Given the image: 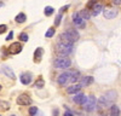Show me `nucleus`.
Listing matches in <instances>:
<instances>
[{"mask_svg":"<svg viewBox=\"0 0 121 116\" xmlns=\"http://www.w3.org/2000/svg\"><path fill=\"white\" fill-rule=\"evenodd\" d=\"M79 33L75 30V29H69L65 33H62L59 35V40L60 42H65V44H74L75 41H78L79 39Z\"/></svg>","mask_w":121,"mask_h":116,"instance_id":"nucleus-1","label":"nucleus"},{"mask_svg":"<svg viewBox=\"0 0 121 116\" xmlns=\"http://www.w3.org/2000/svg\"><path fill=\"white\" fill-rule=\"evenodd\" d=\"M74 44H65V42H60L58 41L56 45V51L59 57H67L73 52Z\"/></svg>","mask_w":121,"mask_h":116,"instance_id":"nucleus-2","label":"nucleus"},{"mask_svg":"<svg viewBox=\"0 0 121 116\" xmlns=\"http://www.w3.org/2000/svg\"><path fill=\"white\" fill-rule=\"evenodd\" d=\"M82 106H84V109L86 111H93L95 108L97 106V99H96V97L92 95V94L88 95L87 98H86V100H85V103L82 104Z\"/></svg>","mask_w":121,"mask_h":116,"instance_id":"nucleus-3","label":"nucleus"},{"mask_svg":"<svg viewBox=\"0 0 121 116\" xmlns=\"http://www.w3.org/2000/svg\"><path fill=\"white\" fill-rule=\"evenodd\" d=\"M72 65V61L68 57H58L55 61V66L58 69H67Z\"/></svg>","mask_w":121,"mask_h":116,"instance_id":"nucleus-4","label":"nucleus"},{"mask_svg":"<svg viewBox=\"0 0 121 116\" xmlns=\"http://www.w3.org/2000/svg\"><path fill=\"white\" fill-rule=\"evenodd\" d=\"M103 15H104V17L107 19H113V18H115L119 15V11H117V8H115L114 6H107L103 10Z\"/></svg>","mask_w":121,"mask_h":116,"instance_id":"nucleus-5","label":"nucleus"},{"mask_svg":"<svg viewBox=\"0 0 121 116\" xmlns=\"http://www.w3.org/2000/svg\"><path fill=\"white\" fill-rule=\"evenodd\" d=\"M72 18H73V23H74V25L76 28H79V29H84L85 28V25H86L85 19L81 18V16L79 15V12H74Z\"/></svg>","mask_w":121,"mask_h":116,"instance_id":"nucleus-6","label":"nucleus"},{"mask_svg":"<svg viewBox=\"0 0 121 116\" xmlns=\"http://www.w3.org/2000/svg\"><path fill=\"white\" fill-rule=\"evenodd\" d=\"M113 103H110L107 98H105V95H102L99 99H97V108L98 110H103L105 108H108V106H112Z\"/></svg>","mask_w":121,"mask_h":116,"instance_id":"nucleus-7","label":"nucleus"},{"mask_svg":"<svg viewBox=\"0 0 121 116\" xmlns=\"http://www.w3.org/2000/svg\"><path fill=\"white\" fill-rule=\"evenodd\" d=\"M69 81H70V71L62 73V74L58 76V79H57V82H58V85H60V86H65Z\"/></svg>","mask_w":121,"mask_h":116,"instance_id":"nucleus-8","label":"nucleus"},{"mask_svg":"<svg viewBox=\"0 0 121 116\" xmlns=\"http://www.w3.org/2000/svg\"><path fill=\"white\" fill-rule=\"evenodd\" d=\"M17 104L18 105H29V104H32V98L28 94L23 93L17 97Z\"/></svg>","mask_w":121,"mask_h":116,"instance_id":"nucleus-9","label":"nucleus"},{"mask_svg":"<svg viewBox=\"0 0 121 116\" xmlns=\"http://www.w3.org/2000/svg\"><path fill=\"white\" fill-rule=\"evenodd\" d=\"M22 51V45L19 42H12L9 47V52L11 54H17Z\"/></svg>","mask_w":121,"mask_h":116,"instance_id":"nucleus-10","label":"nucleus"},{"mask_svg":"<svg viewBox=\"0 0 121 116\" xmlns=\"http://www.w3.org/2000/svg\"><path fill=\"white\" fill-rule=\"evenodd\" d=\"M86 98H87V97H86V95H85L84 93H80V92H78V93H75V95H74V98H73V102H74L75 104L82 105V104L85 103Z\"/></svg>","mask_w":121,"mask_h":116,"instance_id":"nucleus-11","label":"nucleus"},{"mask_svg":"<svg viewBox=\"0 0 121 116\" xmlns=\"http://www.w3.org/2000/svg\"><path fill=\"white\" fill-rule=\"evenodd\" d=\"M19 80H21V82L23 85H29L33 80V75H32V73H23L21 75V77H19Z\"/></svg>","mask_w":121,"mask_h":116,"instance_id":"nucleus-12","label":"nucleus"},{"mask_svg":"<svg viewBox=\"0 0 121 116\" xmlns=\"http://www.w3.org/2000/svg\"><path fill=\"white\" fill-rule=\"evenodd\" d=\"M102 11H103V6H102V4H99V1H97L92 7H91V15L92 16H98Z\"/></svg>","mask_w":121,"mask_h":116,"instance_id":"nucleus-13","label":"nucleus"},{"mask_svg":"<svg viewBox=\"0 0 121 116\" xmlns=\"http://www.w3.org/2000/svg\"><path fill=\"white\" fill-rule=\"evenodd\" d=\"M1 71H3L6 76H9L10 79H12V80L16 79V75L13 74V71L11 70V68H10V66H7V65H3V66H1Z\"/></svg>","mask_w":121,"mask_h":116,"instance_id":"nucleus-14","label":"nucleus"},{"mask_svg":"<svg viewBox=\"0 0 121 116\" xmlns=\"http://www.w3.org/2000/svg\"><path fill=\"white\" fill-rule=\"evenodd\" d=\"M80 90H81V85H80V83H74V85L69 86L68 88H67V93H69V94H75V93L80 92Z\"/></svg>","mask_w":121,"mask_h":116,"instance_id":"nucleus-15","label":"nucleus"},{"mask_svg":"<svg viewBox=\"0 0 121 116\" xmlns=\"http://www.w3.org/2000/svg\"><path fill=\"white\" fill-rule=\"evenodd\" d=\"M104 95H105V98H107L110 103H114V100L116 99V95H117V93H116L115 91H108Z\"/></svg>","mask_w":121,"mask_h":116,"instance_id":"nucleus-16","label":"nucleus"},{"mask_svg":"<svg viewBox=\"0 0 121 116\" xmlns=\"http://www.w3.org/2000/svg\"><path fill=\"white\" fill-rule=\"evenodd\" d=\"M43 53H44V50L41 47H38L35 52H34V61L35 62H40L41 61V57H43Z\"/></svg>","mask_w":121,"mask_h":116,"instance_id":"nucleus-17","label":"nucleus"},{"mask_svg":"<svg viewBox=\"0 0 121 116\" xmlns=\"http://www.w3.org/2000/svg\"><path fill=\"white\" fill-rule=\"evenodd\" d=\"M80 79V73L78 70H70V81L72 82H76Z\"/></svg>","mask_w":121,"mask_h":116,"instance_id":"nucleus-18","label":"nucleus"},{"mask_svg":"<svg viewBox=\"0 0 121 116\" xmlns=\"http://www.w3.org/2000/svg\"><path fill=\"white\" fill-rule=\"evenodd\" d=\"M93 82V77L92 76H85L84 79L81 80V87H86V86H90L91 83Z\"/></svg>","mask_w":121,"mask_h":116,"instance_id":"nucleus-19","label":"nucleus"},{"mask_svg":"<svg viewBox=\"0 0 121 116\" xmlns=\"http://www.w3.org/2000/svg\"><path fill=\"white\" fill-rule=\"evenodd\" d=\"M79 15L81 16V18L85 19V21L90 19V17H91V13H90V11H88V8H84V10H81V11L79 12Z\"/></svg>","mask_w":121,"mask_h":116,"instance_id":"nucleus-20","label":"nucleus"},{"mask_svg":"<svg viewBox=\"0 0 121 116\" xmlns=\"http://www.w3.org/2000/svg\"><path fill=\"white\" fill-rule=\"evenodd\" d=\"M26 19H27V16H26V13H23V12L18 13V15L15 17V21H16L17 23H23V22H26Z\"/></svg>","mask_w":121,"mask_h":116,"instance_id":"nucleus-21","label":"nucleus"},{"mask_svg":"<svg viewBox=\"0 0 121 116\" xmlns=\"http://www.w3.org/2000/svg\"><path fill=\"white\" fill-rule=\"evenodd\" d=\"M110 116H120V109L117 105H112V108H110Z\"/></svg>","mask_w":121,"mask_h":116,"instance_id":"nucleus-22","label":"nucleus"},{"mask_svg":"<svg viewBox=\"0 0 121 116\" xmlns=\"http://www.w3.org/2000/svg\"><path fill=\"white\" fill-rule=\"evenodd\" d=\"M9 109H10V103L9 102H5V100L0 102V110L5 111V110H9Z\"/></svg>","mask_w":121,"mask_h":116,"instance_id":"nucleus-23","label":"nucleus"},{"mask_svg":"<svg viewBox=\"0 0 121 116\" xmlns=\"http://www.w3.org/2000/svg\"><path fill=\"white\" fill-rule=\"evenodd\" d=\"M60 21H62V13H58V15L56 16V18H55V25L58 27V25L60 24Z\"/></svg>","mask_w":121,"mask_h":116,"instance_id":"nucleus-24","label":"nucleus"},{"mask_svg":"<svg viewBox=\"0 0 121 116\" xmlns=\"http://www.w3.org/2000/svg\"><path fill=\"white\" fill-rule=\"evenodd\" d=\"M53 11H55V10H53V7H51V6H46V7H45V15H46V16H51Z\"/></svg>","mask_w":121,"mask_h":116,"instance_id":"nucleus-25","label":"nucleus"},{"mask_svg":"<svg viewBox=\"0 0 121 116\" xmlns=\"http://www.w3.org/2000/svg\"><path fill=\"white\" fill-rule=\"evenodd\" d=\"M53 35H55V28H50L46 32V34H45L46 37H52Z\"/></svg>","mask_w":121,"mask_h":116,"instance_id":"nucleus-26","label":"nucleus"},{"mask_svg":"<svg viewBox=\"0 0 121 116\" xmlns=\"http://www.w3.org/2000/svg\"><path fill=\"white\" fill-rule=\"evenodd\" d=\"M28 39H29V36H28V34H27V33H22L21 35H19V40H21V41L27 42V41H28Z\"/></svg>","mask_w":121,"mask_h":116,"instance_id":"nucleus-27","label":"nucleus"},{"mask_svg":"<svg viewBox=\"0 0 121 116\" xmlns=\"http://www.w3.org/2000/svg\"><path fill=\"white\" fill-rule=\"evenodd\" d=\"M35 87H38V88H43V87H44V80L41 79V77H40V79L35 82Z\"/></svg>","mask_w":121,"mask_h":116,"instance_id":"nucleus-28","label":"nucleus"},{"mask_svg":"<svg viewBox=\"0 0 121 116\" xmlns=\"http://www.w3.org/2000/svg\"><path fill=\"white\" fill-rule=\"evenodd\" d=\"M36 112H38V108H36V106H32V108L29 109V115L30 116H34Z\"/></svg>","mask_w":121,"mask_h":116,"instance_id":"nucleus-29","label":"nucleus"},{"mask_svg":"<svg viewBox=\"0 0 121 116\" xmlns=\"http://www.w3.org/2000/svg\"><path fill=\"white\" fill-rule=\"evenodd\" d=\"M6 29H7V27L5 24H0V34H3L4 32H6Z\"/></svg>","mask_w":121,"mask_h":116,"instance_id":"nucleus-30","label":"nucleus"},{"mask_svg":"<svg viewBox=\"0 0 121 116\" xmlns=\"http://www.w3.org/2000/svg\"><path fill=\"white\" fill-rule=\"evenodd\" d=\"M68 8H69V5H65V6H63V7H60V8H59V13H63L64 11H67Z\"/></svg>","mask_w":121,"mask_h":116,"instance_id":"nucleus-31","label":"nucleus"},{"mask_svg":"<svg viewBox=\"0 0 121 116\" xmlns=\"http://www.w3.org/2000/svg\"><path fill=\"white\" fill-rule=\"evenodd\" d=\"M12 37H13V32H10V33H9V35L6 36V41H10Z\"/></svg>","mask_w":121,"mask_h":116,"instance_id":"nucleus-32","label":"nucleus"},{"mask_svg":"<svg viewBox=\"0 0 121 116\" xmlns=\"http://www.w3.org/2000/svg\"><path fill=\"white\" fill-rule=\"evenodd\" d=\"M63 116H74V114H73L72 111H69V110H68V111H65V112H64V115H63Z\"/></svg>","mask_w":121,"mask_h":116,"instance_id":"nucleus-33","label":"nucleus"},{"mask_svg":"<svg viewBox=\"0 0 121 116\" xmlns=\"http://www.w3.org/2000/svg\"><path fill=\"white\" fill-rule=\"evenodd\" d=\"M112 3L114 5H121V0H112Z\"/></svg>","mask_w":121,"mask_h":116,"instance_id":"nucleus-34","label":"nucleus"},{"mask_svg":"<svg viewBox=\"0 0 121 116\" xmlns=\"http://www.w3.org/2000/svg\"><path fill=\"white\" fill-rule=\"evenodd\" d=\"M58 115V110H53V116H57Z\"/></svg>","mask_w":121,"mask_h":116,"instance_id":"nucleus-35","label":"nucleus"},{"mask_svg":"<svg viewBox=\"0 0 121 116\" xmlns=\"http://www.w3.org/2000/svg\"><path fill=\"white\" fill-rule=\"evenodd\" d=\"M3 5H4V4H3V3H0V7H1V6H3Z\"/></svg>","mask_w":121,"mask_h":116,"instance_id":"nucleus-36","label":"nucleus"},{"mask_svg":"<svg viewBox=\"0 0 121 116\" xmlns=\"http://www.w3.org/2000/svg\"><path fill=\"white\" fill-rule=\"evenodd\" d=\"M0 91H1V85H0Z\"/></svg>","mask_w":121,"mask_h":116,"instance_id":"nucleus-37","label":"nucleus"},{"mask_svg":"<svg viewBox=\"0 0 121 116\" xmlns=\"http://www.w3.org/2000/svg\"><path fill=\"white\" fill-rule=\"evenodd\" d=\"M12 116H15V115H12Z\"/></svg>","mask_w":121,"mask_h":116,"instance_id":"nucleus-38","label":"nucleus"},{"mask_svg":"<svg viewBox=\"0 0 121 116\" xmlns=\"http://www.w3.org/2000/svg\"><path fill=\"white\" fill-rule=\"evenodd\" d=\"M0 116H1V115H0Z\"/></svg>","mask_w":121,"mask_h":116,"instance_id":"nucleus-39","label":"nucleus"}]
</instances>
